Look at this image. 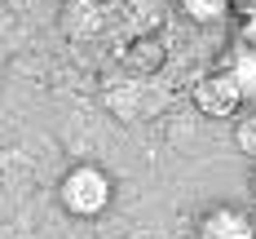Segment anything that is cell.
<instances>
[{
    "mask_svg": "<svg viewBox=\"0 0 256 239\" xmlns=\"http://www.w3.org/2000/svg\"><path fill=\"white\" fill-rule=\"evenodd\" d=\"M58 199L71 217H102L115 199V182H110V173L102 164H76V168L62 173Z\"/></svg>",
    "mask_w": 256,
    "mask_h": 239,
    "instance_id": "6da1fadb",
    "label": "cell"
},
{
    "mask_svg": "<svg viewBox=\"0 0 256 239\" xmlns=\"http://www.w3.org/2000/svg\"><path fill=\"white\" fill-rule=\"evenodd\" d=\"M194 106H199V115H212V120H230L238 115V106H243V93H238V84L230 80V71H208V76L194 80Z\"/></svg>",
    "mask_w": 256,
    "mask_h": 239,
    "instance_id": "7a4b0ae2",
    "label": "cell"
},
{
    "mask_svg": "<svg viewBox=\"0 0 256 239\" xmlns=\"http://www.w3.org/2000/svg\"><path fill=\"white\" fill-rule=\"evenodd\" d=\"M194 239H256V217L238 204H212L199 212Z\"/></svg>",
    "mask_w": 256,
    "mask_h": 239,
    "instance_id": "3957f363",
    "label": "cell"
},
{
    "mask_svg": "<svg viewBox=\"0 0 256 239\" xmlns=\"http://www.w3.org/2000/svg\"><path fill=\"white\" fill-rule=\"evenodd\" d=\"M221 71H230V80L238 84V93H243V102L256 98V53L248 45H234L226 53V62H221Z\"/></svg>",
    "mask_w": 256,
    "mask_h": 239,
    "instance_id": "277c9868",
    "label": "cell"
},
{
    "mask_svg": "<svg viewBox=\"0 0 256 239\" xmlns=\"http://www.w3.org/2000/svg\"><path fill=\"white\" fill-rule=\"evenodd\" d=\"M181 14L199 27H212L230 14V0H181Z\"/></svg>",
    "mask_w": 256,
    "mask_h": 239,
    "instance_id": "5b68a950",
    "label": "cell"
},
{
    "mask_svg": "<svg viewBox=\"0 0 256 239\" xmlns=\"http://www.w3.org/2000/svg\"><path fill=\"white\" fill-rule=\"evenodd\" d=\"M234 146L248 159H256V111H248V115L234 120Z\"/></svg>",
    "mask_w": 256,
    "mask_h": 239,
    "instance_id": "8992f818",
    "label": "cell"
},
{
    "mask_svg": "<svg viewBox=\"0 0 256 239\" xmlns=\"http://www.w3.org/2000/svg\"><path fill=\"white\" fill-rule=\"evenodd\" d=\"M238 45H248L256 53V9L252 14H243V31H238Z\"/></svg>",
    "mask_w": 256,
    "mask_h": 239,
    "instance_id": "52a82bcc",
    "label": "cell"
},
{
    "mask_svg": "<svg viewBox=\"0 0 256 239\" xmlns=\"http://www.w3.org/2000/svg\"><path fill=\"white\" fill-rule=\"evenodd\" d=\"M256 0H230V14H252Z\"/></svg>",
    "mask_w": 256,
    "mask_h": 239,
    "instance_id": "ba28073f",
    "label": "cell"
},
{
    "mask_svg": "<svg viewBox=\"0 0 256 239\" xmlns=\"http://www.w3.org/2000/svg\"><path fill=\"white\" fill-rule=\"evenodd\" d=\"M248 182H252V195H256V159H252V177H248Z\"/></svg>",
    "mask_w": 256,
    "mask_h": 239,
    "instance_id": "9c48e42d",
    "label": "cell"
}]
</instances>
